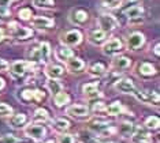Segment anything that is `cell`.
I'll use <instances>...</instances> for the list:
<instances>
[{"instance_id":"obj_45","label":"cell","mask_w":160,"mask_h":143,"mask_svg":"<svg viewBox=\"0 0 160 143\" xmlns=\"http://www.w3.org/2000/svg\"><path fill=\"white\" fill-rule=\"evenodd\" d=\"M3 87H4V80H3L2 78H0V90H2Z\"/></svg>"},{"instance_id":"obj_39","label":"cell","mask_w":160,"mask_h":143,"mask_svg":"<svg viewBox=\"0 0 160 143\" xmlns=\"http://www.w3.org/2000/svg\"><path fill=\"white\" fill-rule=\"evenodd\" d=\"M59 143H74V138H72V135L63 134L59 136Z\"/></svg>"},{"instance_id":"obj_43","label":"cell","mask_w":160,"mask_h":143,"mask_svg":"<svg viewBox=\"0 0 160 143\" xmlns=\"http://www.w3.org/2000/svg\"><path fill=\"white\" fill-rule=\"evenodd\" d=\"M159 48H160V45H159V44H156V45H155V49H153V52H155V55H156V56H159V55H160V50H159Z\"/></svg>"},{"instance_id":"obj_30","label":"cell","mask_w":160,"mask_h":143,"mask_svg":"<svg viewBox=\"0 0 160 143\" xmlns=\"http://www.w3.org/2000/svg\"><path fill=\"white\" fill-rule=\"evenodd\" d=\"M160 126V120L159 117L156 116H151L147 119V122H145V127L148 128V130H158Z\"/></svg>"},{"instance_id":"obj_34","label":"cell","mask_w":160,"mask_h":143,"mask_svg":"<svg viewBox=\"0 0 160 143\" xmlns=\"http://www.w3.org/2000/svg\"><path fill=\"white\" fill-rule=\"evenodd\" d=\"M12 115V108L7 104L0 102V117H8Z\"/></svg>"},{"instance_id":"obj_14","label":"cell","mask_w":160,"mask_h":143,"mask_svg":"<svg viewBox=\"0 0 160 143\" xmlns=\"http://www.w3.org/2000/svg\"><path fill=\"white\" fill-rule=\"evenodd\" d=\"M67 115H70L72 117H78V119H83L89 115V109L85 105H71L67 108L66 111Z\"/></svg>"},{"instance_id":"obj_3","label":"cell","mask_w":160,"mask_h":143,"mask_svg":"<svg viewBox=\"0 0 160 143\" xmlns=\"http://www.w3.org/2000/svg\"><path fill=\"white\" fill-rule=\"evenodd\" d=\"M99 26L103 31L110 33L119 26V22L114 15H111V14H103V15L99 17Z\"/></svg>"},{"instance_id":"obj_26","label":"cell","mask_w":160,"mask_h":143,"mask_svg":"<svg viewBox=\"0 0 160 143\" xmlns=\"http://www.w3.org/2000/svg\"><path fill=\"white\" fill-rule=\"evenodd\" d=\"M53 100H55L56 106H63L70 102V95L67 93H64V91H59L58 94L53 95Z\"/></svg>"},{"instance_id":"obj_16","label":"cell","mask_w":160,"mask_h":143,"mask_svg":"<svg viewBox=\"0 0 160 143\" xmlns=\"http://www.w3.org/2000/svg\"><path fill=\"white\" fill-rule=\"evenodd\" d=\"M133 143H152L151 138H149V134L144 128H134V132L132 135Z\"/></svg>"},{"instance_id":"obj_17","label":"cell","mask_w":160,"mask_h":143,"mask_svg":"<svg viewBox=\"0 0 160 143\" xmlns=\"http://www.w3.org/2000/svg\"><path fill=\"white\" fill-rule=\"evenodd\" d=\"M83 94L88 100H94V98H99L101 97L100 91H99V83L94 82V83H88V85L83 86Z\"/></svg>"},{"instance_id":"obj_36","label":"cell","mask_w":160,"mask_h":143,"mask_svg":"<svg viewBox=\"0 0 160 143\" xmlns=\"http://www.w3.org/2000/svg\"><path fill=\"white\" fill-rule=\"evenodd\" d=\"M18 15H19L21 19L29 21L32 17H33V12H32V10H30V8H21L19 11H18Z\"/></svg>"},{"instance_id":"obj_32","label":"cell","mask_w":160,"mask_h":143,"mask_svg":"<svg viewBox=\"0 0 160 143\" xmlns=\"http://www.w3.org/2000/svg\"><path fill=\"white\" fill-rule=\"evenodd\" d=\"M40 49H41V56H42V61H48V59L51 56V46L48 42H41L40 44Z\"/></svg>"},{"instance_id":"obj_25","label":"cell","mask_w":160,"mask_h":143,"mask_svg":"<svg viewBox=\"0 0 160 143\" xmlns=\"http://www.w3.org/2000/svg\"><path fill=\"white\" fill-rule=\"evenodd\" d=\"M105 112H107L108 115H112V116L121 115V113L123 112V106L119 101H115V102H112L111 105H108L107 108H105Z\"/></svg>"},{"instance_id":"obj_41","label":"cell","mask_w":160,"mask_h":143,"mask_svg":"<svg viewBox=\"0 0 160 143\" xmlns=\"http://www.w3.org/2000/svg\"><path fill=\"white\" fill-rule=\"evenodd\" d=\"M15 2H18V0H0V6L8 7V6H11L12 3H15Z\"/></svg>"},{"instance_id":"obj_5","label":"cell","mask_w":160,"mask_h":143,"mask_svg":"<svg viewBox=\"0 0 160 143\" xmlns=\"http://www.w3.org/2000/svg\"><path fill=\"white\" fill-rule=\"evenodd\" d=\"M68 19L72 25H77V26H82L85 25L89 19V14L88 11L82 10V8H72L70 11V15H68Z\"/></svg>"},{"instance_id":"obj_19","label":"cell","mask_w":160,"mask_h":143,"mask_svg":"<svg viewBox=\"0 0 160 143\" xmlns=\"http://www.w3.org/2000/svg\"><path fill=\"white\" fill-rule=\"evenodd\" d=\"M125 15L127 19L134 21V19H141L144 15V8L142 6H130L129 8L125 11Z\"/></svg>"},{"instance_id":"obj_10","label":"cell","mask_w":160,"mask_h":143,"mask_svg":"<svg viewBox=\"0 0 160 143\" xmlns=\"http://www.w3.org/2000/svg\"><path fill=\"white\" fill-rule=\"evenodd\" d=\"M110 128H111L110 122L103 120V119H94L89 124V130H92L93 132H96V134H101V135L104 132H107Z\"/></svg>"},{"instance_id":"obj_21","label":"cell","mask_w":160,"mask_h":143,"mask_svg":"<svg viewBox=\"0 0 160 143\" xmlns=\"http://www.w3.org/2000/svg\"><path fill=\"white\" fill-rule=\"evenodd\" d=\"M137 72L140 76H144V78H149V76L156 75V68L152 65L151 63H142L138 65Z\"/></svg>"},{"instance_id":"obj_27","label":"cell","mask_w":160,"mask_h":143,"mask_svg":"<svg viewBox=\"0 0 160 143\" xmlns=\"http://www.w3.org/2000/svg\"><path fill=\"white\" fill-rule=\"evenodd\" d=\"M89 74L93 76H101L105 74V67L103 63H93L89 67Z\"/></svg>"},{"instance_id":"obj_35","label":"cell","mask_w":160,"mask_h":143,"mask_svg":"<svg viewBox=\"0 0 160 143\" xmlns=\"http://www.w3.org/2000/svg\"><path fill=\"white\" fill-rule=\"evenodd\" d=\"M0 143H22L21 142V139H18L17 136H14V135H3L2 138H0Z\"/></svg>"},{"instance_id":"obj_38","label":"cell","mask_w":160,"mask_h":143,"mask_svg":"<svg viewBox=\"0 0 160 143\" xmlns=\"http://www.w3.org/2000/svg\"><path fill=\"white\" fill-rule=\"evenodd\" d=\"M11 18V11L8 7H3L0 6V21H6Z\"/></svg>"},{"instance_id":"obj_15","label":"cell","mask_w":160,"mask_h":143,"mask_svg":"<svg viewBox=\"0 0 160 143\" xmlns=\"http://www.w3.org/2000/svg\"><path fill=\"white\" fill-rule=\"evenodd\" d=\"M132 65V60L126 56H118L112 60V68L118 72H123Z\"/></svg>"},{"instance_id":"obj_28","label":"cell","mask_w":160,"mask_h":143,"mask_svg":"<svg viewBox=\"0 0 160 143\" xmlns=\"http://www.w3.org/2000/svg\"><path fill=\"white\" fill-rule=\"evenodd\" d=\"M33 4L37 7V8L51 10L55 7V0H33Z\"/></svg>"},{"instance_id":"obj_11","label":"cell","mask_w":160,"mask_h":143,"mask_svg":"<svg viewBox=\"0 0 160 143\" xmlns=\"http://www.w3.org/2000/svg\"><path fill=\"white\" fill-rule=\"evenodd\" d=\"M25 134L36 141H41L45 136V128L42 126H37V124H30L25 128Z\"/></svg>"},{"instance_id":"obj_9","label":"cell","mask_w":160,"mask_h":143,"mask_svg":"<svg viewBox=\"0 0 160 143\" xmlns=\"http://www.w3.org/2000/svg\"><path fill=\"white\" fill-rule=\"evenodd\" d=\"M32 68H33V65H32L30 61H15V63H12L10 65V69H11L12 75H15V76L26 75V72Z\"/></svg>"},{"instance_id":"obj_22","label":"cell","mask_w":160,"mask_h":143,"mask_svg":"<svg viewBox=\"0 0 160 143\" xmlns=\"http://www.w3.org/2000/svg\"><path fill=\"white\" fill-rule=\"evenodd\" d=\"M134 124L133 123H130V122H123L119 124V127H118V132L122 135L123 138H130L133 135L134 132Z\"/></svg>"},{"instance_id":"obj_31","label":"cell","mask_w":160,"mask_h":143,"mask_svg":"<svg viewBox=\"0 0 160 143\" xmlns=\"http://www.w3.org/2000/svg\"><path fill=\"white\" fill-rule=\"evenodd\" d=\"M33 120H34V122H41V123L47 122V120H48V112H47L45 109H42V108L37 109V111L34 112Z\"/></svg>"},{"instance_id":"obj_7","label":"cell","mask_w":160,"mask_h":143,"mask_svg":"<svg viewBox=\"0 0 160 143\" xmlns=\"http://www.w3.org/2000/svg\"><path fill=\"white\" fill-rule=\"evenodd\" d=\"M145 44V36L140 31H133L127 37V49L129 50H137Z\"/></svg>"},{"instance_id":"obj_13","label":"cell","mask_w":160,"mask_h":143,"mask_svg":"<svg viewBox=\"0 0 160 143\" xmlns=\"http://www.w3.org/2000/svg\"><path fill=\"white\" fill-rule=\"evenodd\" d=\"M66 67H67L68 71L72 72V74H78V72L83 71V68H85V63H83L79 57L72 56L66 61Z\"/></svg>"},{"instance_id":"obj_2","label":"cell","mask_w":160,"mask_h":143,"mask_svg":"<svg viewBox=\"0 0 160 143\" xmlns=\"http://www.w3.org/2000/svg\"><path fill=\"white\" fill-rule=\"evenodd\" d=\"M8 34L15 40H28L29 37L33 36V31L28 27L19 26L17 22H11L8 25Z\"/></svg>"},{"instance_id":"obj_29","label":"cell","mask_w":160,"mask_h":143,"mask_svg":"<svg viewBox=\"0 0 160 143\" xmlns=\"http://www.w3.org/2000/svg\"><path fill=\"white\" fill-rule=\"evenodd\" d=\"M47 87H48V90L52 93V95H55L58 94L59 91H62V85H60V82H58L56 79H51L47 82Z\"/></svg>"},{"instance_id":"obj_33","label":"cell","mask_w":160,"mask_h":143,"mask_svg":"<svg viewBox=\"0 0 160 143\" xmlns=\"http://www.w3.org/2000/svg\"><path fill=\"white\" fill-rule=\"evenodd\" d=\"M19 98L22 101H32L34 100V90H30V89H26V90H22L19 94Z\"/></svg>"},{"instance_id":"obj_8","label":"cell","mask_w":160,"mask_h":143,"mask_svg":"<svg viewBox=\"0 0 160 143\" xmlns=\"http://www.w3.org/2000/svg\"><path fill=\"white\" fill-rule=\"evenodd\" d=\"M32 26L38 30H49L55 26V21L48 17H34L32 19Z\"/></svg>"},{"instance_id":"obj_44","label":"cell","mask_w":160,"mask_h":143,"mask_svg":"<svg viewBox=\"0 0 160 143\" xmlns=\"http://www.w3.org/2000/svg\"><path fill=\"white\" fill-rule=\"evenodd\" d=\"M90 143H115V142H101V141H92Z\"/></svg>"},{"instance_id":"obj_18","label":"cell","mask_w":160,"mask_h":143,"mask_svg":"<svg viewBox=\"0 0 160 143\" xmlns=\"http://www.w3.org/2000/svg\"><path fill=\"white\" fill-rule=\"evenodd\" d=\"M55 56H56V59H58L59 61H63V63H66L68 59L74 56V52H72V50H71L67 45H60V46L56 48Z\"/></svg>"},{"instance_id":"obj_6","label":"cell","mask_w":160,"mask_h":143,"mask_svg":"<svg viewBox=\"0 0 160 143\" xmlns=\"http://www.w3.org/2000/svg\"><path fill=\"white\" fill-rule=\"evenodd\" d=\"M123 49V44L119 38H111L104 42L103 45V53L107 56H114V55L119 53Z\"/></svg>"},{"instance_id":"obj_4","label":"cell","mask_w":160,"mask_h":143,"mask_svg":"<svg viewBox=\"0 0 160 143\" xmlns=\"http://www.w3.org/2000/svg\"><path fill=\"white\" fill-rule=\"evenodd\" d=\"M60 40L63 42V45H67V46H74V45H78L79 42L82 41V34L79 30H68L66 33L60 36Z\"/></svg>"},{"instance_id":"obj_42","label":"cell","mask_w":160,"mask_h":143,"mask_svg":"<svg viewBox=\"0 0 160 143\" xmlns=\"http://www.w3.org/2000/svg\"><path fill=\"white\" fill-rule=\"evenodd\" d=\"M4 38H6V31H4V29H0V42L4 41Z\"/></svg>"},{"instance_id":"obj_12","label":"cell","mask_w":160,"mask_h":143,"mask_svg":"<svg viewBox=\"0 0 160 143\" xmlns=\"http://www.w3.org/2000/svg\"><path fill=\"white\" fill-rule=\"evenodd\" d=\"M107 34L108 33L103 31L101 29H94V30H90L88 34V41L93 45H100V44L105 42L107 40Z\"/></svg>"},{"instance_id":"obj_20","label":"cell","mask_w":160,"mask_h":143,"mask_svg":"<svg viewBox=\"0 0 160 143\" xmlns=\"http://www.w3.org/2000/svg\"><path fill=\"white\" fill-rule=\"evenodd\" d=\"M45 74L49 76L51 79H58L64 75V67L59 64H49L45 69Z\"/></svg>"},{"instance_id":"obj_1","label":"cell","mask_w":160,"mask_h":143,"mask_svg":"<svg viewBox=\"0 0 160 143\" xmlns=\"http://www.w3.org/2000/svg\"><path fill=\"white\" fill-rule=\"evenodd\" d=\"M115 89L118 91H121V93L134 95L138 101L142 100V91H140L137 89V86L134 85V82L130 78H123L121 80H118L115 83Z\"/></svg>"},{"instance_id":"obj_24","label":"cell","mask_w":160,"mask_h":143,"mask_svg":"<svg viewBox=\"0 0 160 143\" xmlns=\"http://www.w3.org/2000/svg\"><path fill=\"white\" fill-rule=\"evenodd\" d=\"M52 127L58 132H66L68 128H70V123H68L66 119H56L55 122L52 123Z\"/></svg>"},{"instance_id":"obj_46","label":"cell","mask_w":160,"mask_h":143,"mask_svg":"<svg viewBox=\"0 0 160 143\" xmlns=\"http://www.w3.org/2000/svg\"><path fill=\"white\" fill-rule=\"evenodd\" d=\"M45 143H55V142H53V141H48V142H45Z\"/></svg>"},{"instance_id":"obj_23","label":"cell","mask_w":160,"mask_h":143,"mask_svg":"<svg viewBox=\"0 0 160 143\" xmlns=\"http://www.w3.org/2000/svg\"><path fill=\"white\" fill-rule=\"evenodd\" d=\"M26 122H28V117L25 113H17V115H11L10 124H11L12 128H21L26 124Z\"/></svg>"},{"instance_id":"obj_37","label":"cell","mask_w":160,"mask_h":143,"mask_svg":"<svg viewBox=\"0 0 160 143\" xmlns=\"http://www.w3.org/2000/svg\"><path fill=\"white\" fill-rule=\"evenodd\" d=\"M101 4L107 8H116V7L121 6L122 0H100Z\"/></svg>"},{"instance_id":"obj_40","label":"cell","mask_w":160,"mask_h":143,"mask_svg":"<svg viewBox=\"0 0 160 143\" xmlns=\"http://www.w3.org/2000/svg\"><path fill=\"white\" fill-rule=\"evenodd\" d=\"M10 68V64L7 63V61L4 60V59H2L0 57V72H3V71H7V69Z\"/></svg>"}]
</instances>
